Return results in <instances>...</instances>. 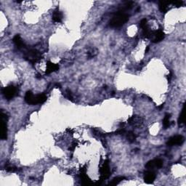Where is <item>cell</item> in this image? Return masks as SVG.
Segmentation results:
<instances>
[{"label": "cell", "mask_w": 186, "mask_h": 186, "mask_svg": "<svg viewBox=\"0 0 186 186\" xmlns=\"http://www.w3.org/2000/svg\"><path fill=\"white\" fill-rule=\"evenodd\" d=\"M66 97H67L68 99H69V100H73V96H72V93L69 90H66Z\"/></svg>", "instance_id": "cell-22"}, {"label": "cell", "mask_w": 186, "mask_h": 186, "mask_svg": "<svg viewBox=\"0 0 186 186\" xmlns=\"http://www.w3.org/2000/svg\"><path fill=\"white\" fill-rule=\"evenodd\" d=\"M63 20V13L58 9H56L53 12V20L55 23H60Z\"/></svg>", "instance_id": "cell-14"}, {"label": "cell", "mask_w": 186, "mask_h": 186, "mask_svg": "<svg viewBox=\"0 0 186 186\" xmlns=\"http://www.w3.org/2000/svg\"><path fill=\"white\" fill-rule=\"evenodd\" d=\"M156 179V175L153 171H147L144 175V180L146 183H153Z\"/></svg>", "instance_id": "cell-10"}, {"label": "cell", "mask_w": 186, "mask_h": 186, "mask_svg": "<svg viewBox=\"0 0 186 186\" xmlns=\"http://www.w3.org/2000/svg\"><path fill=\"white\" fill-rule=\"evenodd\" d=\"M128 124L133 127H140L143 122V119L139 116H132L128 119Z\"/></svg>", "instance_id": "cell-6"}, {"label": "cell", "mask_w": 186, "mask_h": 186, "mask_svg": "<svg viewBox=\"0 0 186 186\" xmlns=\"http://www.w3.org/2000/svg\"><path fill=\"white\" fill-rule=\"evenodd\" d=\"M164 33L163 32L162 29H159L156 32H153L152 38H153V42L154 43H159L162 42L163 39H164Z\"/></svg>", "instance_id": "cell-8"}, {"label": "cell", "mask_w": 186, "mask_h": 186, "mask_svg": "<svg viewBox=\"0 0 186 186\" xmlns=\"http://www.w3.org/2000/svg\"><path fill=\"white\" fill-rule=\"evenodd\" d=\"M47 100V96L44 94H40L36 95V105L42 104Z\"/></svg>", "instance_id": "cell-16"}, {"label": "cell", "mask_w": 186, "mask_h": 186, "mask_svg": "<svg viewBox=\"0 0 186 186\" xmlns=\"http://www.w3.org/2000/svg\"><path fill=\"white\" fill-rule=\"evenodd\" d=\"M125 178L124 177H115L112 180V181L109 183V185H116L119 184V183H121L123 180H125Z\"/></svg>", "instance_id": "cell-20"}, {"label": "cell", "mask_w": 186, "mask_h": 186, "mask_svg": "<svg viewBox=\"0 0 186 186\" xmlns=\"http://www.w3.org/2000/svg\"><path fill=\"white\" fill-rule=\"evenodd\" d=\"M2 94L7 100H11L17 95V88L13 85L8 86L3 89Z\"/></svg>", "instance_id": "cell-4"}, {"label": "cell", "mask_w": 186, "mask_h": 186, "mask_svg": "<svg viewBox=\"0 0 186 186\" xmlns=\"http://www.w3.org/2000/svg\"><path fill=\"white\" fill-rule=\"evenodd\" d=\"M6 170H7V171H10V172H14V171H17L18 169L14 166H11V165H7V166H6Z\"/></svg>", "instance_id": "cell-21"}, {"label": "cell", "mask_w": 186, "mask_h": 186, "mask_svg": "<svg viewBox=\"0 0 186 186\" xmlns=\"http://www.w3.org/2000/svg\"><path fill=\"white\" fill-rule=\"evenodd\" d=\"M185 105H184L183 110H182V112L180 115V116L178 118V125L181 126L182 125H183L185 123Z\"/></svg>", "instance_id": "cell-17"}, {"label": "cell", "mask_w": 186, "mask_h": 186, "mask_svg": "<svg viewBox=\"0 0 186 186\" xmlns=\"http://www.w3.org/2000/svg\"><path fill=\"white\" fill-rule=\"evenodd\" d=\"M100 174H101V178L103 180L107 179L110 175V169H109V165L108 163V161H105L103 164V167L100 169Z\"/></svg>", "instance_id": "cell-9"}, {"label": "cell", "mask_w": 186, "mask_h": 186, "mask_svg": "<svg viewBox=\"0 0 186 186\" xmlns=\"http://www.w3.org/2000/svg\"><path fill=\"white\" fill-rule=\"evenodd\" d=\"M129 20V15L123 12H119L115 14L109 22L110 26L113 28H119L125 25Z\"/></svg>", "instance_id": "cell-1"}, {"label": "cell", "mask_w": 186, "mask_h": 186, "mask_svg": "<svg viewBox=\"0 0 186 186\" xmlns=\"http://www.w3.org/2000/svg\"><path fill=\"white\" fill-rule=\"evenodd\" d=\"M25 101L29 105H36V95L31 91H28L25 95Z\"/></svg>", "instance_id": "cell-12"}, {"label": "cell", "mask_w": 186, "mask_h": 186, "mask_svg": "<svg viewBox=\"0 0 186 186\" xmlns=\"http://www.w3.org/2000/svg\"><path fill=\"white\" fill-rule=\"evenodd\" d=\"M1 117H2L1 139L3 140H6L7 139V116L3 111H2Z\"/></svg>", "instance_id": "cell-3"}, {"label": "cell", "mask_w": 186, "mask_h": 186, "mask_svg": "<svg viewBox=\"0 0 186 186\" xmlns=\"http://www.w3.org/2000/svg\"><path fill=\"white\" fill-rule=\"evenodd\" d=\"M136 135L134 132H128L127 133V138L128 140V141L130 142H134L136 140Z\"/></svg>", "instance_id": "cell-19"}, {"label": "cell", "mask_w": 186, "mask_h": 186, "mask_svg": "<svg viewBox=\"0 0 186 186\" xmlns=\"http://www.w3.org/2000/svg\"><path fill=\"white\" fill-rule=\"evenodd\" d=\"M13 42L18 49H25L26 48V44H24L23 41L22 40L21 37L20 35H15L13 38Z\"/></svg>", "instance_id": "cell-11"}, {"label": "cell", "mask_w": 186, "mask_h": 186, "mask_svg": "<svg viewBox=\"0 0 186 186\" xmlns=\"http://www.w3.org/2000/svg\"><path fill=\"white\" fill-rule=\"evenodd\" d=\"M163 165L162 160L159 159H156L154 160L149 161L146 164V167L148 169H154V168H161Z\"/></svg>", "instance_id": "cell-7"}, {"label": "cell", "mask_w": 186, "mask_h": 186, "mask_svg": "<svg viewBox=\"0 0 186 186\" xmlns=\"http://www.w3.org/2000/svg\"><path fill=\"white\" fill-rule=\"evenodd\" d=\"M184 142V137L183 135H175L170 138H169L167 142V145L168 146H181Z\"/></svg>", "instance_id": "cell-5"}, {"label": "cell", "mask_w": 186, "mask_h": 186, "mask_svg": "<svg viewBox=\"0 0 186 186\" xmlns=\"http://www.w3.org/2000/svg\"><path fill=\"white\" fill-rule=\"evenodd\" d=\"M170 3L179 7H180V6L183 5V1H175V2H170Z\"/></svg>", "instance_id": "cell-23"}, {"label": "cell", "mask_w": 186, "mask_h": 186, "mask_svg": "<svg viewBox=\"0 0 186 186\" xmlns=\"http://www.w3.org/2000/svg\"><path fill=\"white\" fill-rule=\"evenodd\" d=\"M171 76H171V73H170L168 75V76H167V78H168V81H170L171 78Z\"/></svg>", "instance_id": "cell-24"}, {"label": "cell", "mask_w": 186, "mask_h": 186, "mask_svg": "<svg viewBox=\"0 0 186 186\" xmlns=\"http://www.w3.org/2000/svg\"><path fill=\"white\" fill-rule=\"evenodd\" d=\"M25 58L27 59L32 63H36L39 60L42 59V55L36 49H32L26 52V54H25Z\"/></svg>", "instance_id": "cell-2"}, {"label": "cell", "mask_w": 186, "mask_h": 186, "mask_svg": "<svg viewBox=\"0 0 186 186\" xmlns=\"http://www.w3.org/2000/svg\"><path fill=\"white\" fill-rule=\"evenodd\" d=\"M170 5V2H159V10L162 12V13H166L167 10L169 9V5Z\"/></svg>", "instance_id": "cell-15"}, {"label": "cell", "mask_w": 186, "mask_h": 186, "mask_svg": "<svg viewBox=\"0 0 186 186\" xmlns=\"http://www.w3.org/2000/svg\"><path fill=\"white\" fill-rule=\"evenodd\" d=\"M170 117L171 115L169 113H167L165 115L164 119H163V126H164V129H167V128L170 127V121H169Z\"/></svg>", "instance_id": "cell-18"}, {"label": "cell", "mask_w": 186, "mask_h": 186, "mask_svg": "<svg viewBox=\"0 0 186 186\" xmlns=\"http://www.w3.org/2000/svg\"><path fill=\"white\" fill-rule=\"evenodd\" d=\"M59 66L57 64L53 63L50 61H48L47 63V69H46V74H49L53 73V72L58 71Z\"/></svg>", "instance_id": "cell-13"}]
</instances>
